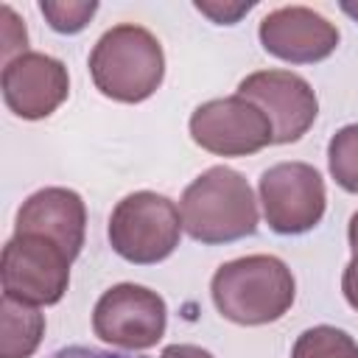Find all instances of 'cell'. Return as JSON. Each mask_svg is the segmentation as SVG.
I'll return each instance as SVG.
<instances>
[{
  "label": "cell",
  "mask_w": 358,
  "mask_h": 358,
  "mask_svg": "<svg viewBox=\"0 0 358 358\" xmlns=\"http://www.w3.org/2000/svg\"><path fill=\"white\" fill-rule=\"evenodd\" d=\"M210 294L224 319L243 327H257L288 313L296 282L280 257L246 255L215 268Z\"/></svg>",
  "instance_id": "6da1fadb"
},
{
  "label": "cell",
  "mask_w": 358,
  "mask_h": 358,
  "mask_svg": "<svg viewBox=\"0 0 358 358\" xmlns=\"http://www.w3.org/2000/svg\"><path fill=\"white\" fill-rule=\"evenodd\" d=\"M179 210L185 232L207 246L255 235L260 218L249 182L227 165H213L196 176L185 187Z\"/></svg>",
  "instance_id": "7a4b0ae2"
},
{
  "label": "cell",
  "mask_w": 358,
  "mask_h": 358,
  "mask_svg": "<svg viewBox=\"0 0 358 358\" xmlns=\"http://www.w3.org/2000/svg\"><path fill=\"white\" fill-rule=\"evenodd\" d=\"M90 76L101 95L120 103H140L162 84V45L143 25H115L95 42L90 53Z\"/></svg>",
  "instance_id": "3957f363"
},
{
  "label": "cell",
  "mask_w": 358,
  "mask_h": 358,
  "mask_svg": "<svg viewBox=\"0 0 358 358\" xmlns=\"http://www.w3.org/2000/svg\"><path fill=\"white\" fill-rule=\"evenodd\" d=\"M182 229L176 204L154 190L129 193L109 215V243L134 266H151L171 257L179 246Z\"/></svg>",
  "instance_id": "277c9868"
},
{
  "label": "cell",
  "mask_w": 358,
  "mask_h": 358,
  "mask_svg": "<svg viewBox=\"0 0 358 358\" xmlns=\"http://www.w3.org/2000/svg\"><path fill=\"white\" fill-rule=\"evenodd\" d=\"M260 204L266 224L277 235L310 232L327 204L324 179L308 162H277L260 176Z\"/></svg>",
  "instance_id": "5b68a950"
},
{
  "label": "cell",
  "mask_w": 358,
  "mask_h": 358,
  "mask_svg": "<svg viewBox=\"0 0 358 358\" xmlns=\"http://www.w3.org/2000/svg\"><path fill=\"white\" fill-rule=\"evenodd\" d=\"M70 263L56 243L39 235H14L0 257L3 291L28 305H56L67 291Z\"/></svg>",
  "instance_id": "8992f818"
},
{
  "label": "cell",
  "mask_w": 358,
  "mask_h": 358,
  "mask_svg": "<svg viewBox=\"0 0 358 358\" xmlns=\"http://www.w3.org/2000/svg\"><path fill=\"white\" fill-rule=\"evenodd\" d=\"M168 308L165 299L134 282L112 285L101 294L92 310V330L106 344L123 350H148L165 336Z\"/></svg>",
  "instance_id": "52a82bcc"
},
{
  "label": "cell",
  "mask_w": 358,
  "mask_h": 358,
  "mask_svg": "<svg viewBox=\"0 0 358 358\" xmlns=\"http://www.w3.org/2000/svg\"><path fill=\"white\" fill-rule=\"evenodd\" d=\"M190 137L196 145L218 157H249L274 143L263 109L241 95L213 98L196 106L190 115Z\"/></svg>",
  "instance_id": "ba28073f"
},
{
  "label": "cell",
  "mask_w": 358,
  "mask_h": 358,
  "mask_svg": "<svg viewBox=\"0 0 358 358\" xmlns=\"http://www.w3.org/2000/svg\"><path fill=\"white\" fill-rule=\"evenodd\" d=\"M238 95L263 109L271 123L274 143H296L316 120L319 101L310 84L291 70H257L238 84Z\"/></svg>",
  "instance_id": "9c48e42d"
},
{
  "label": "cell",
  "mask_w": 358,
  "mask_h": 358,
  "mask_svg": "<svg viewBox=\"0 0 358 358\" xmlns=\"http://www.w3.org/2000/svg\"><path fill=\"white\" fill-rule=\"evenodd\" d=\"M0 84L6 106L22 120H42L53 115L70 92L67 67L59 59L36 50L6 62Z\"/></svg>",
  "instance_id": "30bf717a"
},
{
  "label": "cell",
  "mask_w": 358,
  "mask_h": 358,
  "mask_svg": "<svg viewBox=\"0 0 358 358\" xmlns=\"http://www.w3.org/2000/svg\"><path fill=\"white\" fill-rule=\"evenodd\" d=\"M260 45L266 53L291 62H324L338 48V28L308 6H282L260 20Z\"/></svg>",
  "instance_id": "8fae6325"
},
{
  "label": "cell",
  "mask_w": 358,
  "mask_h": 358,
  "mask_svg": "<svg viewBox=\"0 0 358 358\" xmlns=\"http://www.w3.org/2000/svg\"><path fill=\"white\" fill-rule=\"evenodd\" d=\"M87 232V207L70 187H42L17 210L14 235H39L56 243L70 260L81 255Z\"/></svg>",
  "instance_id": "7c38bea8"
},
{
  "label": "cell",
  "mask_w": 358,
  "mask_h": 358,
  "mask_svg": "<svg viewBox=\"0 0 358 358\" xmlns=\"http://www.w3.org/2000/svg\"><path fill=\"white\" fill-rule=\"evenodd\" d=\"M45 336V316L36 305L3 294L0 302V358H31Z\"/></svg>",
  "instance_id": "4fadbf2b"
},
{
  "label": "cell",
  "mask_w": 358,
  "mask_h": 358,
  "mask_svg": "<svg viewBox=\"0 0 358 358\" xmlns=\"http://www.w3.org/2000/svg\"><path fill=\"white\" fill-rule=\"evenodd\" d=\"M291 358H358V344L350 333L338 327L316 324L299 333Z\"/></svg>",
  "instance_id": "5bb4252c"
},
{
  "label": "cell",
  "mask_w": 358,
  "mask_h": 358,
  "mask_svg": "<svg viewBox=\"0 0 358 358\" xmlns=\"http://www.w3.org/2000/svg\"><path fill=\"white\" fill-rule=\"evenodd\" d=\"M330 176L347 193H358V123L338 129L327 145Z\"/></svg>",
  "instance_id": "9a60e30c"
},
{
  "label": "cell",
  "mask_w": 358,
  "mask_h": 358,
  "mask_svg": "<svg viewBox=\"0 0 358 358\" xmlns=\"http://www.w3.org/2000/svg\"><path fill=\"white\" fill-rule=\"evenodd\" d=\"M39 11L42 17L48 20V25L59 34H78L90 25V20L95 17L98 11V3L90 0V3H56V0H42L39 3Z\"/></svg>",
  "instance_id": "2e32d148"
},
{
  "label": "cell",
  "mask_w": 358,
  "mask_h": 358,
  "mask_svg": "<svg viewBox=\"0 0 358 358\" xmlns=\"http://www.w3.org/2000/svg\"><path fill=\"white\" fill-rule=\"evenodd\" d=\"M0 20H3V59L11 62L14 53L22 56L28 53V31H25V22L14 14L11 6H0Z\"/></svg>",
  "instance_id": "e0dca14e"
},
{
  "label": "cell",
  "mask_w": 358,
  "mask_h": 358,
  "mask_svg": "<svg viewBox=\"0 0 358 358\" xmlns=\"http://www.w3.org/2000/svg\"><path fill=\"white\" fill-rule=\"evenodd\" d=\"M196 8L201 14H207L218 25H232V22L241 20V14H246L252 8V3H238V6H227V3L224 6L221 3H196Z\"/></svg>",
  "instance_id": "ac0fdd59"
},
{
  "label": "cell",
  "mask_w": 358,
  "mask_h": 358,
  "mask_svg": "<svg viewBox=\"0 0 358 358\" xmlns=\"http://www.w3.org/2000/svg\"><path fill=\"white\" fill-rule=\"evenodd\" d=\"M48 358H137V355L112 352V350H101V347H90V344H70V347L50 352Z\"/></svg>",
  "instance_id": "d6986e66"
},
{
  "label": "cell",
  "mask_w": 358,
  "mask_h": 358,
  "mask_svg": "<svg viewBox=\"0 0 358 358\" xmlns=\"http://www.w3.org/2000/svg\"><path fill=\"white\" fill-rule=\"evenodd\" d=\"M341 291H344V299L350 302V308L358 310V255H352V260H350L347 268H344Z\"/></svg>",
  "instance_id": "ffe728a7"
},
{
  "label": "cell",
  "mask_w": 358,
  "mask_h": 358,
  "mask_svg": "<svg viewBox=\"0 0 358 358\" xmlns=\"http://www.w3.org/2000/svg\"><path fill=\"white\" fill-rule=\"evenodd\" d=\"M159 358H213L207 350L196 347V344H171L162 350Z\"/></svg>",
  "instance_id": "44dd1931"
},
{
  "label": "cell",
  "mask_w": 358,
  "mask_h": 358,
  "mask_svg": "<svg viewBox=\"0 0 358 358\" xmlns=\"http://www.w3.org/2000/svg\"><path fill=\"white\" fill-rule=\"evenodd\" d=\"M347 238H350V249H352V255H358V213H352V218H350Z\"/></svg>",
  "instance_id": "7402d4cb"
},
{
  "label": "cell",
  "mask_w": 358,
  "mask_h": 358,
  "mask_svg": "<svg viewBox=\"0 0 358 358\" xmlns=\"http://www.w3.org/2000/svg\"><path fill=\"white\" fill-rule=\"evenodd\" d=\"M341 11L350 14L352 20H358V3H341Z\"/></svg>",
  "instance_id": "603a6c76"
}]
</instances>
